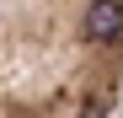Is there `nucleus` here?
<instances>
[{
  "label": "nucleus",
  "mask_w": 123,
  "mask_h": 118,
  "mask_svg": "<svg viewBox=\"0 0 123 118\" xmlns=\"http://www.w3.org/2000/svg\"><path fill=\"white\" fill-rule=\"evenodd\" d=\"M123 102V0H0V118H112Z\"/></svg>",
  "instance_id": "obj_1"
}]
</instances>
